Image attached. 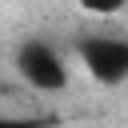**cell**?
Wrapping results in <instances>:
<instances>
[{
    "label": "cell",
    "instance_id": "cell-3",
    "mask_svg": "<svg viewBox=\"0 0 128 128\" xmlns=\"http://www.w3.org/2000/svg\"><path fill=\"white\" fill-rule=\"evenodd\" d=\"M0 128H44V120H36V116H4L0 112Z\"/></svg>",
    "mask_w": 128,
    "mask_h": 128
},
{
    "label": "cell",
    "instance_id": "cell-1",
    "mask_svg": "<svg viewBox=\"0 0 128 128\" xmlns=\"http://www.w3.org/2000/svg\"><path fill=\"white\" fill-rule=\"evenodd\" d=\"M12 68H16V76H20L28 88H36V92H64V88H68V64H64V56H60L48 40H40V36H28V40L16 44Z\"/></svg>",
    "mask_w": 128,
    "mask_h": 128
},
{
    "label": "cell",
    "instance_id": "cell-2",
    "mask_svg": "<svg viewBox=\"0 0 128 128\" xmlns=\"http://www.w3.org/2000/svg\"><path fill=\"white\" fill-rule=\"evenodd\" d=\"M76 56L88 68V76L104 88H120L128 80V40L124 36H80L76 40Z\"/></svg>",
    "mask_w": 128,
    "mask_h": 128
}]
</instances>
